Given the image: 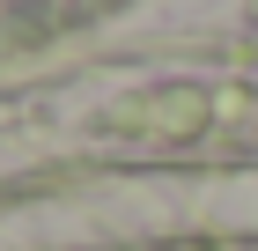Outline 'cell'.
Wrapping results in <instances>:
<instances>
[{
	"label": "cell",
	"instance_id": "1",
	"mask_svg": "<svg viewBox=\"0 0 258 251\" xmlns=\"http://www.w3.org/2000/svg\"><path fill=\"white\" fill-rule=\"evenodd\" d=\"M118 118L155 126V133H199V126H207V96H199V89H162L155 104H133V111H118Z\"/></svg>",
	"mask_w": 258,
	"mask_h": 251
}]
</instances>
